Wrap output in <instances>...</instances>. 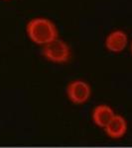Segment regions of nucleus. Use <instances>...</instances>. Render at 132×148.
Masks as SVG:
<instances>
[{
	"mask_svg": "<svg viewBox=\"0 0 132 148\" xmlns=\"http://www.w3.org/2000/svg\"><path fill=\"white\" fill-rule=\"evenodd\" d=\"M26 33L31 42L42 47L59 38V31L55 23L44 17L31 19L26 26Z\"/></svg>",
	"mask_w": 132,
	"mask_h": 148,
	"instance_id": "f257e3e1",
	"label": "nucleus"
},
{
	"mask_svg": "<svg viewBox=\"0 0 132 148\" xmlns=\"http://www.w3.org/2000/svg\"><path fill=\"white\" fill-rule=\"evenodd\" d=\"M42 56L49 62L64 64L69 61L72 57V51L68 42L58 38L46 46L42 47Z\"/></svg>",
	"mask_w": 132,
	"mask_h": 148,
	"instance_id": "f03ea898",
	"label": "nucleus"
},
{
	"mask_svg": "<svg viewBox=\"0 0 132 148\" xmlns=\"http://www.w3.org/2000/svg\"><path fill=\"white\" fill-rule=\"evenodd\" d=\"M67 98L72 104L76 106L86 104L92 96V88L88 81L75 79L68 83L66 87Z\"/></svg>",
	"mask_w": 132,
	"mask_h": 148,
	"instance_id": "7ed1b4c3",
	"label": "nucleus"
},
{
	"mask_svg": "<svg viewBox=\"0 0 132 148\" xmlns=\"http://www.w3.org/2000/svg\"><path fill=\"white\" fill-rule=\"evenodd\" d=\"M128 130V121L120 114H115L113 118L104 128V133L111 139H120L124 137Z\"/></svg>",
	"mask_w": 132,
	"mask_h": 148,
	"instance_id": "20e7f679",
	"label": "nucleus"
},
{
	"mask_svg": "<svg viewBox=\"0 0 132 148\" xmlns=\"http://www.w3.org/2000/svg\"><path fill=\"white\" fill-rule=\"evenodd\" d=\"M127 46H128V36L120 29L111 31L104 40L105 49L113 53L122 52Z\"/></svg>",
	"mask_w": 132,
	"mask_h": 148,
	"instance_id": "39448f33",
	"label": "nucleus"
},
{
	"mask_svg": "<svg viewBox=\"0 0 132 148\" xmlns=\"http://www.w3.org/2000/svg\"><path fill=\"white\" fill-rule=\"evenodd\" d=\"M115 114L116 113L111 106L107 104H98L92 111V121L97 127L104 130Z\"/></svg>",
	"mask_w": 132,
	"mask_h": 148,
	"instance_id": "423d86ee",
	"label": "nucleus"
},
{
	"mask_svg": "<svg viewBox=\"0 0 132 148\" xmlns=\"http://www.w3.org/2000/svg\"><path fill=\"white\" fill-rule=\"evenodd\" d=\"M130 52H131V54H132V42H131V44H130Z\"/></svg>",
	"mask_w": 132,
	"mask_h": 148,
	"instance_id": "0eeeda50",
	"label": "nucleus"
}]
</instances>
